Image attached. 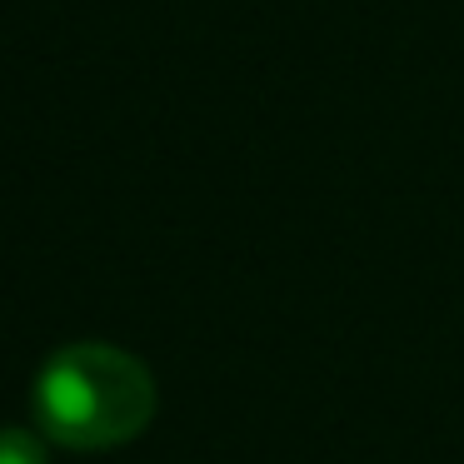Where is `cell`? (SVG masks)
Returning a JSON list of instances; mask_svg holds the SVG:
<instances>
[{
	"instance_id": "obj_1",
	"label": "cell",
	"mask_w": 464,
	"mask_h": 464,
	"mask_svg": "<svg viewBox=\"0 0 464 464\" xmlns=\"http://www.w3.org/2000/svg\"><path fill=\"white\" fill-rule=\"evenodd\" d=\"M31 420L61 450L95 454L130 444L155 420V374L115 344H65L35 374Z\"/></svg>"
},
{
	"instance_id": "obj_2",
	"label": "cell",
	"mask_w": 464,
	"mask_h": 464,
	"mask_svg": "<svg viewBox=\"0 0 464 464\" xmlns=\"http://www.w3.org/2000/svg\"><path fill=\"white\" fill-rule=\"evenodd\" d=\"M0 464H51L41 430H21V424H0Z\"/></svg>"
}]
</instances>
